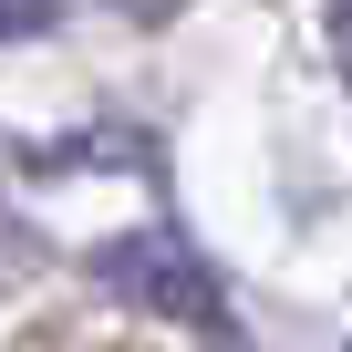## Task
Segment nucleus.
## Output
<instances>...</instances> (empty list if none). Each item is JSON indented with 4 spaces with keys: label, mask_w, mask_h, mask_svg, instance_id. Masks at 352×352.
Wrapping results in <instances>:
<instances>
[{
    "label": "nucleus",
    "mask_w": 352,
    "mask_h": 352,
    "mask_svg": "<svg viewBox=\"0 0 352 352\" xmlns=\"http://www.w3.org/2000/svg\"><path fill=\"white\" fill-rule=\"evenodd\" d=\"M124 311H155V321H197V331H228V290H218V270L197 259V239L187 228H135V239H104L94 259H83Z\"/></svg>",
    "instance_id": "1"
},
{
    "label": "nucleus",
    "mask_w": 352,
    "mask_h": 352,
    "mask_svg": "<svg viewBox=\"0 0 352 352\" xmlns=\"http://www.w3.org/2000/svg\"><path fill=\"white\" fill-rule=\"evenodd\" d=\"M52 21H63V0H0V42H32Z\"/></svg>",
    "instance_id": "2"
},
{
    "label": "nucleus",
    "mask_w": 352,
    "mask_h": 352,
    "mask_svg": "<svg viewBox=\"0 0 352 352\" xmlns=\"http://www.w3.org/2000/svg\"><path fill=\"white\" fill-rule=\"evenodd\" d=\"M331 32H342V73H352V0H331Z\"/></svg>",
    "instance_id": "3"
},
{
    "label": "nucleus",
    "mask_w": 352,
    "mask_h": 352,
    "mask_svg": "<svg viewBox=\"0 0 352 352\" xmlns=\"http://www.w3.org/2000/svg\"><path fill=\"white\" fill-rule=\"evenodd\" d=\"M342 352H352V342H342Z\"/></svg>",
    "instance_id": "4"
}]
</instances>
